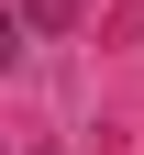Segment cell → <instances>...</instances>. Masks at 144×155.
<instances>
[{
	"instance_id": "obj_1",
	"label": "cell",
	"mask_w": 144,
	"mask_h": 155,
	"mask_svg": "<svg viewBox=\"0 0 144 155\" xmlns=\"http://www.w3.org/2000/svg\"><path fill=\"white\" fill-rule=\"evenodd\" d=\"M78 22V0H33V11H22V33H67Z\"/></svg>"
},
{
	"instance_id": "obj_2",
	"label": "cell",
	"mask_w": 144,
	"mask_h": 155,
	"mask_svg": "<svg viewBox=\"0 0 144 155\" xmlns=\"http://www.w3.org/2000/svg\"><path fill=\"white\" fill-rule=\"evenodd\" d=\"M11 55H22V22H11V11H0V67H11Z\"/></svg>"
}]
</instances>
